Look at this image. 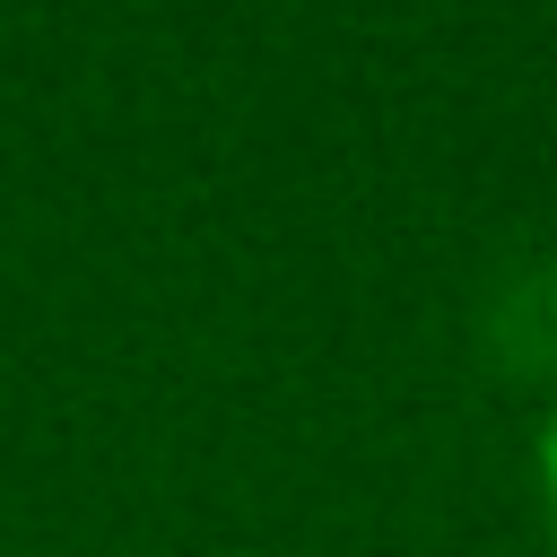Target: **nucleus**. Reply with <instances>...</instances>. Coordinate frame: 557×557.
Wrapping results in <instances>:
<instances>
[{"mask_svg": "<svg viewBox=\"0 0 557 557\" xmlns=\"http://www.w3.org/2000/svg\"><path fill=\"white\" fill-rule=\"evenodd\" d=\"M540 505H548V531H557V418L540 426Z\"/></svg>", "mask_w": 557, "mask_h": 557, "instance_id": "obj_1", "label": "nucleus"}]
</instances>
